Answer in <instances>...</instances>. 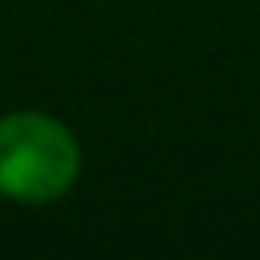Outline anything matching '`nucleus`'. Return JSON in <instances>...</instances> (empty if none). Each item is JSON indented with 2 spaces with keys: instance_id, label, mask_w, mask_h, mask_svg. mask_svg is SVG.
<instances>
[{
  "instance_id": "f257e3e1",
  "label": "nucleus",
  "mask_w": 260,
  "mask_h": 260,
  "mask_svg": "<svg viewBox=\"0 0 260 260\" xmlns=\"http://www.w3.org/2000/svg\"><path fill=\"white\" fill-rule=\"evenodd\" d=\"M81 180V142L46 111L0 115V199L50 207Z\"/></svg>"
}]
</instances>
